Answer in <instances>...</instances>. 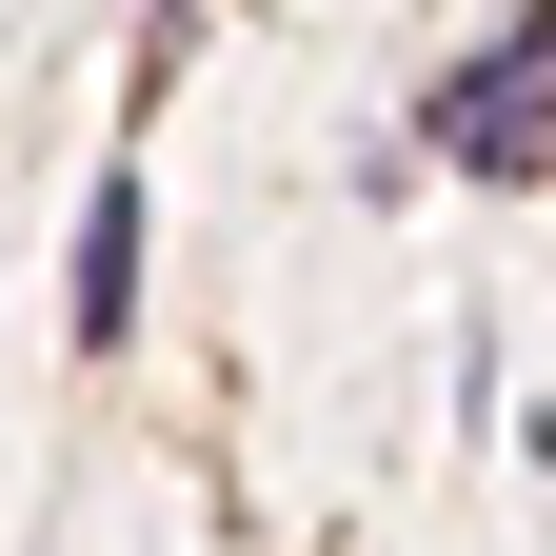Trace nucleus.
<instances>
[{
  "instance_id": "obj_1",
  "label": "nucleus",
  "mask_w": 556,
  "mask_h": 556,
  "mask_svg": "<svg viewBox=\"0 0 556 556\" xmlns=\"http://www.w3.org/2000/svg\"><path fill=\"white\" fill-rule=\"evenodd\" d=\"M417 139H438L457 179H536V160H556V0H517V21L417 100Z\"/></svg>"
},
{
  "instance_id": "obj_2",
  "label": "nucleus",
  "mask_w": 556,
  "mask_h": 556,
  "mask_svg": "<svg viewBox=\"0 0 556 556\" xmlns=\"http://www.w3.org/2000/svg\"><path fill=\"white\" fill-rule=\"evenodd\" d=\"M60 338H80V358H119V338H139V160L80 199V318H60Z\"/></svg>"
}]
</instances>
